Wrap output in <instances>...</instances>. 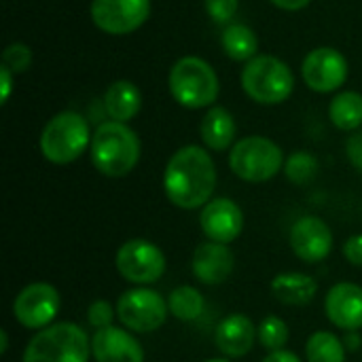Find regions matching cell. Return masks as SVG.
<instances>
[{
    "mask_svg": "<svg viewBox=\"0 0 362 362\" xmlns=\"http://www.w3.org/2000/svg\"><path fill=\"white\" fill-rule=\"evenodd\" d=\"M344 346H346V350L348 352H356V350H361L362 346V337L358 331H348V333H344Z\"/></svg>",
    "mask_w": 362,
    "mask_h": 362,
    "instance_id": "cell-36",
    "label": "cell"
},
{
    "mask_svg": "<svg viewBox=\"0 0 362 362\" xmlns=\"http://www.w3.org/2000/svg\"><path fill=\"white\" fill-rule=\"evenodd\" d=\"M32 59H34L32 49H30L25 42H19V40H17V42L6 45V49L2 51V66H4V68H8L13 74H21V72H25V70L30 68Z\"/></svg>",
    "mask_w": 362,
    "mask_h": 362,
    "instance_id": "cell-28",
    "label": "cell"
},
{
    "mask_svg": "<svg viewBox=\"0 0 362 362\" xmlns=\"http://www.w3.org/2000/svg\"><path fill=\"white\" fill-rule=\"evenodd\" d=\"M284 174L295 185H308L318 174V159L308 151H295L284 161Z\"/></svg>",
    "mask_w": 362,
    "mask_h": 362,
    "instance_id": "cell-27",
    "label": "cell"
},
{
    "mask_svg": "<svg viewBox=\"0 0 362 362\" xmlns=\"http://www.w3.org/2000/svg\"><path fill=\"white\" fill-rule=\"evenodd\" d=\"M261 362H301V358L295 354V352H291V350H276V352H269L265 358Z\"/></svg>",
    "mask_w": 362,
    "mask_h": 362,
    "instance_id": "cell-34",
    "label": "cell"
},
{
    "mask_svg": "<svg viewBox=\"0 0 362 362\" xmlns=\"http://www.w3.org/2000/svg\"><path fill=\"white\" fill-rule=\"evenodd\" d=\"M348 59L335 47H316L303 57L301 64V76L316 93L337 91L348 81Z\"/></svg>",
    "mask_w": 362,
    "mask_h": 362,
    "instance_id": "cell-12",
    "label": "cell"
},
{
    "mask_svg": "<svg viewBox=\"0 0 362 362\" xmlns=\"http://www.w3.org/2000/svg\"><path fill=\"white\" fill-rule=\"evenodd\" d=\"M91 358L95 362H144V350L136 333L112 325L93 333Z\"/></svg>",
    "mask_w": 362,
    "mask_h": 362,
    "instance_id": "cell-17",
    "label": "cell"
},
{
    "mask_svg": "<svg viewBox=\"0 0 362 362\" xmlns=\"http://www.w3.org/2000/svg\"><path fill=\"white\" fill-rule=\"evenodd\" d=\"M216 189V165L204 146L187 144L165 163L163 191L170 204L180 210L204 208Z\"/></svg>",
    "mask_w": 362,
    "mask_h": 362,
    "instance_id": "cell-1",
    "label": "cell"
},
{
    "mask_svg": "<svg viewBox=\"0 0 362 362\" xmlns=\"http://www.w3.org/2000/svg\"><path fill=\"white\" fill-rule=\"evenodd\" d=\"M89 121L76 110H62L51 117L40 132V153L53 165H68L91 146Z\"/></svg>",
    "mask_w": 362,
    "mask_h": 362,
    "instance_id": "cell-4",
    "label": "cell"
},
{
    "mask_svg": "<svg viewBox=\"0 0 362 362\" xmlns=\"http://www.w3.org/2000/svg\"><path fill=\"white\" fill-rule=\"evenodd\" d=\"M142 108V93L132 81H115L108 85L104 93V110L110 117V121L129 123L138 117Z\"/></svg>",
    "mask_w": 362,
    "mask_h": 362,
    "instance_id": "cell-20",
    "label": "cell"
},
{
    "mask_svg": "<svg viewBox=\"0 0 362 362\" xmlns=\"http://www.w3.org/2000/svg\"><path fill=\"white\" fill-rule=\"evenodd\" d=\"M255 341H259L257 327L246 314L225 316L214 331V344L225 358L246 356L255 348Z\"/></svg>",
    "mask_w": 362,
    "mask_h": 362,
    "instance_id": "cell-18",
    "label": "cell"
},
{
    "mask_svg": "<svg viewBox=\"0 0 362 362\" xmlns=\"http://www.w3.org/2000/svg\"><path fill=\"white\" fill-rule=\"evenodd\" d=\"M199 136L206 148L223 153L231 151L238 136V123L225 106H212L199 123Z\"/></svg>",
    "mask_w": 362,
    "mask_h": 362,
    "instance_id": "cell-19",
    "label": "cell"
},
{
    "mask_svg": "<svg viewBox=\"0 0 362 362\" xmlns=\"http://www.w3.org/2000/svg\"><path fill=\"white\" fill-rule=\"evenodd\" d=\"M272 4H276L282 11H301L305 8L312 0H269Z\"/></svg>",
    "mask_w": 362,
    "mask_h": 362,
    "instance_id": "cell-35",
    "label": "cell"
},
{
    "mask_svg": "<svg viewBox=\"0 0 362 362\" xmlns=\"http://www.w3.org/2000/svg\"><path fill=\"white\" fill-rule=\"evenodd\" d=\"M168 87L172 98L189 110L212 108L221 93L216 70L206 59L195 55H185L172 66Z\"/></svg>",
    "mask_w": 362,
    "mask_h": 362,
    "instance_id": "cell-3",
    "label": "cell"
},
{
    "mask_svg": "<svg viewBox=\"0 0 362 362\" xmlns=\"http://www.w3.org/2000/svg\"><path fill=\"white\" fill-rule=\"evenodd\" d=\"M199 227L206 240L231 244L244 231V212L229 197H212L199 212Z\"/></svg>",
    "mask_w": 362,
    "mask_h": 362,
    "instance_id": "cell-14",
    "label": "cell"
},
{
    "mask_svg": "<svg viewBox=\"0 0 362 362\" xmlns=\"http://www.w3.org/2000/svg\"><path fill=\"white\" fill-rule=\"evenodd\" d=\"M272 293L280 303L301 308L314 301L318 295V282L301 272H284L272 280Z\"/></svg>",
    "mask_w": 362,
    "mask_h": 362,
    "instance_id": "cell-21",
    "label": "cell"
},
{
    "mask_svg": "<svg viewBox=\"0 0 362 362\" xmlns=\"http://www.w3.org/2000/svg\"><path fill=\"white\" fill-rule=\"evenodd\" d=\"M344 257L350 265L362 267V233H356L346 240L344 244Z\"/></svg>",
    "mask_w": 362,
    "mask_h": 362,
    "instance_id": "cell-32",
    "label": "cell"
},
{
    "mask_svg": "<svg viewBox=\"0 0 362 362\" xmlns=\"http://www.w3.org/2000/svg\"><path fill=\"white\" fill-rule=\"evenodd\" d=\"M346 155L348 161L352 163V168H356L358 172H362V129L354 132L348 142H346Z\"/></svg>",
    "mask_w": 362,
    "mask_h": 362,
    "instance_id": "cell-31",
    "label": "cell"
},
{
    "mask_svg": "<svg viewBox=\"0 0 362 362\" xmlns=\"http://www.w3.org/2000/svg\"><path fill=\"white\" fill-rule=\"evenodd\" d=\"M13 91V72L0 64V102L6 104Z\"/></svg>",
    "mask_w": 362,
    "mask_h": 362,
    "instance_id": "cell-33",
    "label": "cell"
},
{
    "mask_svg": "<svg viewBox=\"0 0 362 362\" xmlns=\"http://www.w3.org/2000/svg\"><path fill=\"white\" fill-rule=\"evenodd\" d=\"M91 339L76 322H53L34 333L21 362H89Z\"/></svg>",
    "mask_w": 362,
    "mask_h": 362,
    "instance_id": "cell-5",
    "label": "cell"
},
{
    "mask_svg": "<svg viewBox=\"0 0 362 362\" xmlns=\"http://www.w3.org/2000/svg\"><path fill=\"white\" fill-rule=\"evenodd\" d=\"M325 314L329 322L344 333L362 329V286L354 282H339L329 288L325 297Z\"/></svg>",
    "mask_w": 362,
    "mask_h": 362,
    "instance_id": "cell-15",
    "label": "cell"
},
{
    "mask_svg": "<svg viewBox=\"0 0 362 362\" xmlns=\"http://www.w3.org/2000/svg\"><path fill=\"white\" fill-rule=\"evenodd\" d=\"M93 168L106 178H123L132 174L140 161L142 144L138 134L119 121H102L91 136L89 146Z\"/></svg>",
    "mask_w": 362,
    "mask_h": 362,
    "instance_id": "cell-2",
    "label": "cell"
},
{
    "mask_svg": "<svg viewBox=\"0 0 362 362\" xmlns=\"http://www.w3.org/2000/svg\"><path fill=\"white\" fill-rule=\"evenodd\" d=\"M282 148L265 136L240 138L229 151V168L244 182H267L284 170Z\"/></svg>",
    "mask_w": 362,
    "mask_h": 362,
    "instance_id": "cell-7",
    "label": "cell"
},
{
    "mask_svg": "<svg viewBox=\"0 0 362 362\" xmlns=\"http://www.w3.org/2000/svg\"><path fill=\"white\" fill-rule=\"evenodd\" d=\"M206 362H229L227 358H212V361H206Z\"/></svg>",
    "mask_w": 362,
    "mask_h": 362,
    "instance_id": "cell-38",
    "label": "cell"
},
{
    "mask_svg": "<svg viewBox=\"0 0 362 362\" xmlns=\"http://www.w3.org/2000/svg\"><path fill=\"white\" fill-rule=\"evenodd\" d=\"M115 318H117V308L110 305V303L104 301V299L93 301V303L89 305V310H87V322H89V327H93L95 331L112 327V325H115Z\"/></svg>",
    "mask_w": 362,
    "mask_h": 362,
    "instance_id": "cell-29",
    "label": "cell"
},
{
    "mask_svg": "<svg viewBox=\"0 0 362 362\" xmlns=\"http://www.w3.org/2000/svg\"><path fill=\"white\" fill-rule=\"evenodd\" d=\"M8 350V333L6 329H0V354H6Z\"/></svg>",
    "mask_w": 362,
    "mask_h": 362,
    "instance_id": "cell-37",
    "label": "cell"
},
{
    "mask_svg": "<svg viewBox=\"0 0 362 362\" xmlns=\"http://www.w3.org/2000/svg\"><path fill=\"white\" fill-rule=\"evenodd\" d=\"M244 93L263 106H276L291 98L295 89V74L286 62L276 55H257L242 68Z\"/></svg>",
    "mask_w": 362,
    "mask_h": 362,
    "instance_id": "cell-6",
    "label": "cell"
},
{
    "mask_svg": "<svg viewBox=\"0 0 362 362\" xmlns=\"http://www.w3.org/2000/svg\"><path fill=\"white\" fill-rule=\"evenodd\" d=\"M204 6H206V13L210 15V19L214 23L229 25L238 13L240 0H204Z\"/></svg>",
    "mask_w": 362,
    "mask_h": 362,
    "instance_id": "cell-30",
    "label": "cell"
},
{
    "mask_svg": "<svg viewBox=\"0 0 362 362\" xmlns=\"http://www.w3.org/2000/svg\"><path fill=\"white\" fill-rule=\"evenodd\" d=\"M168 305H170V314L182 322H193L204 314L206 308V299L204 295L189 284L176 286L170 297H168Z\"/></svg>",
    "mask_w": 362,
    "mask_h": 362,
    "instance_id": "cell-25",
    "label": "cell"
},
{
    "mask_svg": "<svg viewBox=\"0 0 362 362\" xmlns=\"http://www.w3.org/2000/svg\"><path fill=\"white\" fill-rule=\"evenodd\" d=\"M257 339L259 344L267 350V352H276V350H284V346L291 339V331L288 325L280 318V316H267L261 320V325L257 327Z\"/></svg>",
    "mask_w": 362,
    "mask_h": 362,
    "instance_id": "cell-26",
    "label": "cell"
},
{
    "mask_svg": "<svg viewBox=\"0 0 362 362\" xmlns=\"http://www.w3.org/2000/svg\"><path fill=\"white\" fill-rule=\"evenodd\" d=\"M346 346L339 335L333 331H316L305 344L308 362H346Z\"/></svg>",
    "mask_w": 362,
    "mask_h": 362,
    "instance_id": "cell-24",
    "label": "cell"
},
{
    "mask_svg": "<svg viewBox=\"0 0 362 362\" xmlns=\"http://www.w3.org/2000/svg\"><path fill=\"white\" fill-rule=\"evenodd\" d=\"M62 297L49 282H32L23 286L13 301L15 320L30 331H40L53 325L59 314Z\"/></svg>",
    "mask_w": 362,
    "mask_h": 362,
    "instance_id": "cell-10",
    "label": "cell"
},
{
    "mask_svg": "<svg viewBox=\"0 0 362 362\" xmlns=\"http://www.w3.org/2000/svg\"><path fill=\"white\" fill-rule=\"evenodd\" d=\"M291 248L297 259L308 265L325 261L333 250V231L320 216L308 214L293 223L288 233Z\"/></svg>",
    "mask_w": 362,
    "mask_h": 362,
    "instance_id": "cell-13",
    "label": "cell"
},
{
    "mask_svg": "<svg viewBox=\"0 0 362 362\" xmlns=\"http://www.w3.org/2000/svg\"><path fill=\"white\" fill-rule=\"evenodd\" d=\"M91 21L110 36H125L142 28L151 15V0H91Z\"/></svg>",
    "mask_w": 362,
    "mask_h": 362,
    "instance_id": "cell-11",
    "label": "cell"
},
{
    "mask_svg": "<svg viewBox=\"0 0 362 362\" xmlns=\"http://www.w3.org/2000/svg\"><path fill=\"white\" fill-rule=\"evenodd\" d=\"M221 47L225 55L233 62H250L257 57L259 38L255 30L246 23H229L221 34Z\"/></svg>",
    "mask_w": 362,
    "mask_h": 362,
    "instance_id": "cell-22",
    "label": "cell"
},
{
    "mask_svg": "<svg viewBox=\"0 0 362 362\" xmlns=\"http://www.w3.org/2000/svg\"><path fill=\"white\" fill-rule=\"evenodd\" d=\"M191 269L197 282L206 286H218L231 278L235 269V255L229 248V244L206 240L195 248L191 259Z\"/></svg>",
    "mask_w": 362,
    "mask_h": 362,
    "instance_id": "cell-16",
    "label": "cell"
},
{
    "mask_svg": "<svg viewBox=\"0 0 362 362\" xmlns=\"http://www.w3.org/2000/svg\"><path fill=\"white\" fill-rule=\"evenodd\" d=\"M115 267L129 284L148 286L163 278L168 263L157 244L142 238H132L119 246L115 255Z\"/></svg>",
    "mask_w": 362,
    "mask_h": 362,
    "instance_id": "cell-9",
    "label": "cell"
},
{
    "mask_svg": "<svg viewBox=\"0 0 362 362\" xmlns=\"http://www.w3.org/2000/svg\"><path fill=\"white\" fill-rule=\"evenodd\" d=\"M117 318L123 329L142 335L159 331L170 314L168 299L146 286H136L119 295L117 299Z\"/></svg>",
    "mask_w": 362,
    "mask_h": 362,
    "instance_id": "cell-8",
    "label": "cell"
},
{
    "mask_svg": "<svg viewBox=\"0 0 362 362\" xmlns=\"http://www.w3.org/2000/svg\"><path fill=\"white\" fill-rule=\"evenodd\" d=\"M329 119L341 132H358L362 127V93L339 91L329 104Z\"/></svg>",
    "mask_w": 362,
    "mask_h": 362,
    "instance_id": "cell-23",
    "label": "cell"
}]
</instances>
